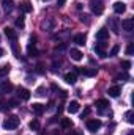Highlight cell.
<instances>
[{"instance_id": "9", "label": "cell", "mask_w": 134, "mask_h": 135, "mask_svg": "<svg viewBox=\"0 0 134 135\" xmlns=\"http://www.w3.org/2000/svg\"><path fill=\"white\" fill-rule=\"evenodd\" d=\"M76 72H79V74H82V75H88V77L96 75V69H87V68H77Z\"/></svg>"}, {"instance_id": "11", "label": "cell", "mask_w": 134, "mask_h": 135, "mask_svg": "<svg viewBox=\"0 0 134 135\" xmlns=\"http://www.w3.org/2000/svg\"><path fill=\"white\" fill-rule=\"evenodd\" d=\"M17 96L22 99V101H29L30 99V91L27 88H17Z\"/></svg>"}, {"instance_id": "3", "label": "cell", "mask_w": 134, "mask_h": 135, "mask_svg": "<svg viewBox=\"0 0 134 135\" xmlns=\"http://www.w3.org/2000/svg\"><path fill=\"white\" fill-rule=\"evenodd\" d=\"M107 24H109V28H110L115 35L120 33V21H118L117 17H109V19H107Z\"/></svg>"}, {"instance_id": "31", "label": "cell", "mask_w": 134, "mask_h": 135, "mask_svg": "<svg viewBox=\"0 0 134 135\" xmlns=\"http://www.w3.org/2000/svg\"><path fill=\"white\" fill-rule=\"evenodd\" d=\"M118 50H120V47H118V46H114V47H112V50H110V54H109V55H110V57H115V55H117V54H118Z\"/></svg>"}, {"instance_id": "4", "label": "cell", "mask_w": 134, "mask_h": 135, "mask_svg": "<svg viewBox=\"0 0 134 135\" xmlns=\"http://www.w3.org/2000/svg\"><path fill=\"white\" fill-rule=\"evenodd\" d=\"M106 47H107V44H106L104 41H100V42L95 44V52H96L98 57H101V58L107 57V54H106Z\"/></svg>"}, {"instance_id": "33", "label": "cell", "mask_w": 134, "mask_h": 135, "mask_svg": "<svg viewBox=\"0 0 134 135\" xmlns=\"http://www.w3.org/2000/svg\"><path fill=\"white\" fill-rule=\"evenodd\" d=\"M88 112H90V108H85V112H84V113H82V119H84V118H85V116H87V115H88Z\"/></svg>"}, {"instance_id": "13", "label": "cell", "mask_w": 134, "mask_h": 135, "mask_svg": "<svg viewBox=\"0 0 134 135\" xmlns=\"http://www.w3.org/2000/svg\"><path fill=\"white\" fill-rule=\"evenodd\" d=\"M82 55H84V54H82L81 50H77V49H71V50H69V57H71L74 61H81V60H82Z\"/></svg>"}, {"instance_id": "20", "label": "cell", "mask_w": 134, "mask_h": 135, "mask_svg": "<svg viewBox=\"0 0 134 135\" xmlns=\"http://www.w3.org/2000/svg\"><path fill=\"white\" fill-rule=\"evenodd\" d=\"M10 69H11L10 65H2V66H0V79L6 77V75L10 74Z\"/></svg>"}, {"instance_id": "23", "label": "cell", "mask_w": 134, "mask_h": 135, "mask_svg": "<svg viewBox=\"0 0 134 135\" xmlns=\"http://www.w3.org/2000/svg\"><path fill=\"white\" fill-rule=\"evenodd\" d=\"M27 54H29L30 57H36V55H38V50L35 49L33 44H29V47H27Z\"/></svg>"}, {"instance_id": "18", "label": "cell", "mask_w": 134, "mask_h": 135, "mask_svg": "<svg viewBox=\"0 0 134 135\" xmlns=\"http://www.w3.org/2000/svg\"><path fill=\"white\" fill-rule=\"evenodd\" d=\"M76 80H77L76 72H68L66 75H65V82L69 83V85H74V83H76Z\"/></svg>"}, {"instance_id": "21", "label": "cell", "mask_w": 134, "mask_h": 135, "mask_svg": "<svg viewBox=\"0 0 134 135\" xmlns=\"http://www.w3.org/2000/svg\"><path fill=\"white\" fill-rule=\"evenodd\" d=\"M95 105H96L98 110H104L106 107H109V101H106V99H98Z\"/></svg>"}, {"instance_id": "14", "label": "cell", "mask_w": 134, "mask_h": 135, "mask_svg": "<svg viewBox=\"0 0 134 135\" xmlns=\"http://www.w3.org/2000/svg\"><path fill=\"white\" fill-rule=\"evenodd\" d=\"M107 93H109V96H110V98H118V96H120V93H122V88H120L118 85H115V86H110Z\"/></svg>"}, {"instance_id": "1", "label": "cell", "mask_w": 134, "mask_h": 135, "mask_svg": "<svg viewBox=\"0 0 134 135\" xmlns=\"http://www.w3.org/2000/svg\"><path fill=\"white\" fill-rule=\"evenodd\" d=\"M19 124H21V119H19L17 116H14V115L8 116V118L3 121V127H5L6 131H14V129L19 127Z\"/></svg>"}, {"instance_id": "22", "label": "cell", "mask_w": 134, "mask_h": 135, "mask_svg": "<svg viewBox=\"0 0 134 135\" xmlns=\"http://www.w3.org/2000/svg\"><path fill=\"white\" fill-rule=\"evenodd\" d=\"M125 119H126V123L133 124V123H134V112H133V110H128V112L125 113Z\"/></svg>"}, {"instance_id": "7", "label": "cell", "mask_w": 134, "mask_h": 135, "mask_svg": "<svg viewBox=\"0 0 134 135\" xmlns=\"http://www.w3.org/2000/svg\"><path fill=\"white\" fill-rule=\"evenodd\" d=\"M107 38H109V30L106 27H101L100 30L96 32V39L98 41H106Z\"/></svg>"}, {"instance_id": "28", "label": "cell", "mask_w": 134, "mask_h": 135, "mask_svg": "<svg viewBox=\"0 0 134 135\" xmlns=\"http://www.w3.org/2000/svg\"><path fill=\"white\" fill-rule=\"evenodd\" d=\"M128 79H129V75H128L126 72H122V74H118V75H117V80H122V82H126Z\"/></svg>"}, {"instance_id": "8", "label": "cell", "mask_w": 134, "mask_h": 135, "mask_svg": "<svg viewBox=\"0 0 134 135\" xmlns=\"http://www.w3.org/2000/svg\"><path fill=\"white\" fill-rule=\"evenodd\" d=\"M3 30H5V35H6V38H8L11 42H13V41H17V33H16V32H14L11 27H5Z\"/></svg>"}, {"instance_id": "24", "label": "cell", "mask_w": 134, "mask_h": 135, "mask_svg": "<svg viewBox=\"0 0 134 135\" xmlns=\"http://www.w3.org/2000/svg\"><path fill=\"white\" fill-rule=\"evenodd\" d=\"M62 127H63V129H69V127H73V121H71L69 118H63V119H62Z\"/></svg>"}, {"instance_id": "35", "label": "cell", "mask_w": 134, "mask_h": 135, "mask_svg": "<svg viewBox=\"0 0 134 135\" xmlns=\"http://www.w3.org/2000/svg\"><path fill=\"white\" fill-rule=\"evenodd\" d=\"M3 54H5V52H3V49H0V58L3 57Z\"/></svg>"}, {"instance_id": "2", "label": "cell", "mask_w": 134, "mask_h": 135, "mask_svg": "<svg viewBox=\"0 0 134 135\" xmlns=\"http://www.w3.org/2000/svg\"><path fill=\"white\" fill-rule=\"evenodd\" d=\"M90 8H92L93 14H96V16H100V14L104 13V3L101 0H92L90 2Z\"/></svg>"}, {"instance_id": "32", "label": "cell", "mask_w": 134, "mask_h": 135, "mask_svg": "<svg viewBox=\"0 0 134 135\" xmlns=\"http://www.w3.org/2000/svg\"><path fill=\"white\" fill-rule=\"evenodd\" d=\"M44 91H46V88H44V86H39V88L36 90V94H38V96H44V94H46Z\"/></svg>"}, {"instance_id": "36", "label": "cell", "mask_w": 134, "mask_h": 135, "mask_svg": "<svg viewBox=\"0 0 134 135\" xmlns=\"http://www.w3.org/2000/svg\"><path fill=\"white\" fill-rule=\"evenodd\" d=\"M126 135H134V131H129V132H128Z\"/></svg>"}, {"instance_id": "25", "label": "cell", "mask_w": 134, "mask_h": 135, "mask_svg": "<svg viewBox=\"0 0 134 135\" xmlns=\"http://www.w3.org/2000/svg\"><path fill=\"white\" fill-rule=\"evenodd\" d=\"M3 6H5L6 11H11L13 9V2L11 0H3Z\"/></svg>"}, {"instance_id": "29", "label": "cell", "mask_w": 134, "mask_h": 135, "mask_svg": "<svg viewBox=\"0 0 134 135\" xmlns=\"http://www.w3.org/2000/svg\"><path fill=\"white\" fill-rule=\"evenodd\" d=\"M122 68H123L125 71H128V69L131 68V61H129V60H123V61H122Z\"/></svg>"}, {"instance_id": "16", "label": "cell", "mask_w": 134, "mask_h": 135, "mask_svg": "<svg viewBox=\"0 0 134 135\" xmlns=\"http://www.w3.org/2000/svg\"><path fill=\"white\" fill-rule=\"evenodd\" d=\"M13 88H14V86H13L11 82H2V83H0V91H2V93H10Z\"/></svg>"}, {"instance_id": "15", "label": "cell", "mask_w": 134, "mask_h": 135, "mask_svg": "<svg viewBox=\"0 0 134 135\" xmlns=\"http://www.w3.org/2000/svg\"><path fill=\"white\" fill-rule=\"evenodd\" d=\"M73 42H76L77 46H84V44H85V35H84V33L74 35V38H73Z\"/></svg>"}, {"instance_id": "17", "label": "cell", "mask_w": 134, "mask_h": 135, "mask_svg": "<svg viewBox=\"0 0 134 135\" xmlns=\"http://www.w3.org/2000/svg\"><path fill=\"white\" fill-rule=\"evenodd\" d=\"M79 107H81V105H79L77 101H71L68 104V112H69V113H77V112H79Z\"/></svg>"}, {"instance_id": "5", "label": "cell", "mask_w": 134, "mask_h": 135, "mask_svg": "<svg viewBox=\"0 0 134 135\" xmlns=\"http://www.w3.org/2000/svg\"><path fill=\"white\" fill-rule=\"evenodd\" d=\"M100 127H101L100 119H88V121H87V129H88L90 132H96Z\"/></svg>"}, {"instance_id": "37", "label": "cell", "mask_w": 134, "mask_h": 135, "mask_svg": "<svg viewBox=\"0 0 134 135\" xmlns=\"http://www.w3.org/2000/svg\"><path fill=\"white\" fill-rule=\"evenodd\" d=\"M76 135H82V134H81V132H77V134H76Z\"/></svg>"}, {"instance_id": "10", "label": "cell", "mask_w": 134, "mask_h": 135, "mask_svg": "<svg viewBox=\"0 0 134 135\" xmlns=\"http://www.w3.org/2000/svg\"><path fill=\"white\" fill-rule=\"evenodd\" d=\"M114 11H115L117 14H123V13L126 11V5H125L123 2H115V3H114Z\"/></svg>"}, {"instance_id": "30", "label": "cell", "mask_w": 134, "mask_h": 135, "mask_svg": "<svg viewBox=\"0 0 134 135\" xmlns=\"http://www.w3.org/2000/svg\"><path fill=\"white\" fill-rule=\"evenodd\" d=\"M133 52H134V44L129 42V46L126 47V55H133Z\"/></svg>"}, {"instance_id": "34", "label": "cell", "mask_w": 134, "mask_h": 135, "mask_svg": "<svg viewBox=\"0 0 134 135\" xmlns=\"http://www.w3.org/2000/svg\"><path fill=\"white\" fill-rule=\"evenodd\" d=\"M65 3H66V0H59V3H57V5H59V6H63Z\"/></svg>"}, {"instance_id": "19", "label": "cell", "mask_w": 134, "mask_h": 135, "mask_svg": "<svg viewBox=\"0 0 134 135\" xmlns=\"http://www.w3.org/2000/svg\"><path fill=\"white\" fill-rule=\"evenodd\" d=\"M44 105L43 104H33L32 105V110H33V113H36V115H43L44 113Z\"/></svg>"}, {"instance_id": "6", "label": "cell", "mask_w": 134, "mask_h": 135, "mask_svg": "<svg viewBox=\"0 0 134 135\" xmlns=\"http://www.w3.org/2000/svg\"><path fill=\"white\" fill-rule=\"evenodd\" d=\"M19 8H21L22 13H32V11H33V5H32L29 0L21 2V3H19Z\"/></svg>"}, {"instance_id": "12", "label": "cell", "mask_w": 134, "mask_h": 135, "mask_svg": "<svg viewBox=\"0 0 134 135\" xmlns=\"http://www.w3.org/2000/svg\"><path fill=\"white\" fill-rule=\"evenodd\" d=\"M120 25L123 27V30H126V32H133V28H134V19H125Z\"/></svg>"}, {"instance_id": "27", "label": "cell", "mask_w": 134, "mask_h": 135, "mask_svg": "<svg viewBox=\"0 0 134 135\" xmlns=\"http://www.w3.org/2000/svg\"><path fill=\"white\" fill-rule=\"evenodd\" d=\"M24 25H25V22H24V17L21 16V17H17L16 19V27H19V28H24Z\"/></svg>"}, {"instance_id": "26", "label": "cell", "mask_w": 134, "mask_h": 135, "mask_svg": "<svg viewBox=\"0 0 134 135\" xmlns=\"http://www.w3.org/2000/svg\"><path fill=\"white\" fill-rule=\"evenodd\" d=\"M29 126H30V129H32V131H38V129H39V123H38V119L30 121V124H29Z\"/></svg>"}]
</instances>
